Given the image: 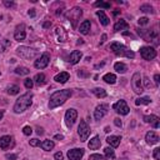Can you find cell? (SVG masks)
I'll return each instance as SVG.
<instances>
[{
	"instance_id": "6da1fadb",
	"label": "cell",
	"mask_w": 160,
	"mask_h": 160,
	"mask_svg": "<svg viewBox=\"0 0 160 160\" xmlns=\"http://www.w3.org/2000/svg\"><path fill=\"white\" fill-rule=\"evenodd\" d=\"M72 91L70 89H65V90H58L55 92H52L50 95V100H49V108L50 109H55L60 105H62L70 96H71Z\"/></svg>"
},
{
	"instance_id": "7a4b0ae2",
	"label": "cell",
	"mask_w": 160,
	"mask_h": 160,
	"mask_svg": "<svg viewBox=\"0 0 160 160\" xmlns=\"http://www.w3.org/2000/svg\"><path fill=\"white\" fill-rule=\"evenodd\" d=\"M32 104V92L28 91L24 95H21L14 104V111L16 114H20L22 111H25L26 109H29Z\"/></svg>"
},
{
	"instance_id": "3957f363",
	"label": "cell",
	"mask_w": 160,
	"mask_h": 160,
	"mask_svg": "<svg viewBox=\"0 0 160 160\" xmlns=\"http://www.w3.org/2000/svg\"><path fill=\"white\" fill-rule=\"evenodd\" d=\"M109 49H110L112 52H115L118 56H126V58H129V59H134V56H135V54H134L131 50H129L125 45H122V44H120V42H118V41L111 42L110 46H109Z\"/></svg>"
},
{
	"instance_id": "277c9868",
	"label": "cell",
	"mask_w": 160,
	"mask_h": 160,
	"mask_svg": "<svg viewBox=\"0 0 160 160\" xmlns=\"http://www.w3.org/2000/svg\"><path fill=\"white\" fill-rule=\"evenodd\" d=\"M81 15H82V10H81L80 8H78V6L72 8L71 10H69V11L66 12V18L69 19V21L71 22V26H72L74 29L76 28V25H78L80 18H81Z\"/></svg>"
},
{
	"instance_id": "5b68a950",
	"label": "cell",
	"mask_w": 160,
	"mask_h": 160,
	"mask_svg": "<svg viewBox=\"0 0 160 160\" xmlns=\"http://www.w3.org/2000/svg\"><path fill=\"white\" fill-rule=\"evenodd\" d=\"M138 34L145 40V41H152L155 45H158L159 44V41H158V39H159V35H158V31L155 30V29H150V30H145V31H142V30H138Z\"/></svg>"
},
{
	"instance_id": "8992f818",
	"label": "cell",
	"mask_w": 160,
	"mask_h": 160,
	"mask_svg": "<svg viewBox=\"0 0 160 160\" xmlns=\"http://www.w3.org/2000/svg\"><path fill=\"white\" fill-rule=\"evenodd\" d=\"M16 52L20 58L22 59H26V60H30V59H34L36 56V50L32 49V48H29V46H19L16 49Z\"/></svg>"
},
{
	"instance_id": "52a82bcc",
	"label": "cell",
	"mask_w": 160,
	"mask_h": 160,
	"mask_svg": "<svg viewBox=\"0 0 160 160\" xmlns=\"http://www.w3.org/2000/svg\"><path fill=\"white\" fill-rule=\"evenodd\" d=\"M78 132H79V136H80V141H86L88 140V138L90 135V128H89V125L86 124L85 120H80Z\"/></svg>"
},
{
	"instance_id": "ba28073f",
	"label": "cell",
	"mask_w": 160,
	"mask_h": 160,
	"mask_svg": "<svg viewBox=\"0 0 160 160\" xmlns=\"http://www.w3.org/2000/svg\"><path fill=\"white\" fill-rule=\"evenodd\" d=\"M131 88L136 94H141L144 91V88L141 85V76L139 72H135L131 78Z\"/></svg>"
},
{
	"instance_id": "9c48e42d",
	"label": "cell",
	"mask_w": 160,
	"mask_h": 160,
	"mask_svg": "<svg viewBox=\"0 0 160 160\" xmlns=\"http://www.w3.org/2000/svg\"><path fill=\"white\" fill-rule=\"evenodd\" d=\"M112 109L118 114H120V115H128L129 111H130V109H129V106H128V104H126L125 100H119L118 102H115L112 105Z\"/></svg>"
},
{
	"instance_id": "30bf717a",
	"label": "cell",
	"mask_w": 160,
	"mask_h": 160,
	"mask_svg": "<svg viewBox=\"0 0 160 160\" xmlns=\"http://www.w3.org/2000/svg\"><path fill=\"white\" fill-rule=\"evenodd\" d=\"M140 54H141L142 59H145V60H152L156 56V50L152 46H142L140 49Z\"/></svg>"
},
{
	"instance_id": "8fae6325",
	"label": "cell",
	"mask_w": 160,
	"mask_h": 160,
	"mask_svg": "<svg viewBox=\"0 0 160 160\" xmlns=\"http://www.w3.org/2000/svg\"><path fill=\"white\" fill-rule=\"evenodd\" d=\"M76 118H78V111L75 109L66 110V112H65V124H66V126L68 128H71L74 125Z\"/></svg>"
},
{
	"instance_id": "7c38bea8",
	"label": "cell",
	"mask_w": 160,
	"mask_h": 160,
	"mask_svg": "<svg viewBox=\"0 0 160 160\" xmlns=\"http://www.w3.org/2000/svg\"><path fill=\"white\" fill-rule=\"evenodd\" d=\"M49 61H50V55L48 52H44L38 60H35L34 62V66L36 69H45L48 65H49Z\"/></svg>"
},
{
	"instance_id": "4fadbf2b",
	"label": "cell",
	"mask_w": 160,
	"mask_h": 160,
	"mask_svg": "<svg viewBox=\"0 0 160 160\" xmlns=\"http://www.w3.org/2000/svg\"><path fill=\"white\" fill-rule=\"evenodd\" d=\"M14 38H15V40H18V41L25 40V38H26V31H25V25H24V24H20V25H18V26L15 28Z\"/></svg>"
},
{
	"instance_id": "5bb4252c",
	"label": "cell",
	"mask_w": 160,
	"mask_h": 160,
	"mask_svg": "<svg viewBox=\"0 0 160 160\" xmlns=\"http://www.w3.org/2000/svg\"><path fill=\"white\" fill-rule=\"evenodd\" d=\"M108 109H109V106H108L106 104H101V105L96 106V109H95V111H94V118H95L96 120H101V119L108 114Z\"/></svg>"
},
{
	"instance_id": "9a60e30c",
	"label": "cell",
	"mask_w": 160,
	"mask_h": 160,
	"mask_svg": "<svg viewBox=\"0 0 160 160\" xmlns=\"http://www.w3.org/2000/svg\"><path fill=\"white\" fill-rule=\"evenodd\" d=\"M84 155V149H71L68 151L69 160H81Z\"/></svg>"
},
{
	"instance_id": "2e32d148",
	"label": "cell",
	"mask_w": 160,
	"mask_h": 160,
	"mask_svg": "<svg viewBox=\"0 0 160 160\" xmlns=\"http://www.w3.org/2000/svg\"><path fill=\"white\" fill-rule=\"evenodd\" d=\"M14 145V139L10 135H4L0 138V148L1 149H9Z\"/></svg>"
},
{
	"instance_id": "e0dca14e",
	"label": "cell",
	"mask_w": 160,
	"mask_h": 160,
	"mask_svg": "<svg viewBox=\"0 0 160 160\" xmlns=\"http://www.w3.org/2000/svg\"><path fill=\"white\" fill-rule=\"evenodd\" d=\"M55 34H56V38H58L59 42H64V41L68 40V32H66V30L64 28H61V26L56 28L55 29Z\"/></svg>"
},
{
	"instance_id": "ac0fdd59",
	"label": "cell",
	"mask_w": 160,
	"mask_h": 160,
	"mask_svg": "<svg viewBox=\"0 0 160 160\" xmlns=\"http://www.w3.org/2000/svg\"><path fill=\"white\" fill-rule=\"evenodd\" d=\"M145 140H146V142L149 145H154V144L159 142V136H158V134L155 131H149L145 135Z\"/></svg>"
},
{
	"instance_id": "d6986e66",
	"label": "cell",
	"mask_w": 160,
	"mask_h": 160,
	"mask_svg": "<svg viewBox=\"0 0 160 160\" xmlns=\"http://www.w3.org/2000/svg\"><path fill=\"white\" fill-rule=\"evenodd\" d=\"M144 121L145 122H150L155 129H158L159 125H160V120H159V118L156 115H145L144 116Z\"/></svg>"
},
{
	"instance_id": "ffe728a7",
	"label": "cell",
	"mask_w": 160,
	"mask_h": 160,
	"mask_svg": "<svg viewBox=\"0 0 160 160\" xmlns=\"http://www.w3.org/2000/svg\"><path fill=\"white\" fill-rule=\"evenodd\" d=\"M81 56H82V54H81V51H79V50H74L71 54H70V56H69V62L70 64H78L79 61H80V59H81Z\"/></svg>"
},
{
	"instance_id": "44dd1931",
	"label": "cell",
	"mask_w": 160,
	"mask_h": 160,
	"mask_svg": "<svg viewBox=\"0 0 160 160\" xmlns=\"http://www.w3.org/2000/svg\"><path fill=\"white\" fill-rule=\"evenodd\" d=\"M69 78H70L69 72H66V71H61V72H59L58 75H55L54 80H55L56 82H60V84H65V82L69 80Z\"/></svg>"
},
{
	"instance_id": "7402d4cb",
	"label": "cell",
	"mask_w": 160,
	"mask_h": 160,
	"mask_svg": "<svg viewBox=\"0 0 160 160\" xmlns=\"http://www.w3.org/2000/svg\"><path fill=\"white\" fill-rule=\"evenodd\" d=\"M90 28H91V24H90V20H84L81 24H80V28H79V31L84 35H88L90 32Z\"/></svg>"
},
{
	"instance_id": "603a6c76",
	"label": "cell",
	"mask_w": 160,
	"mask_h": 160,
	"mask_svg": "<svg viewBox=\"0 0 160 160\" xmlns=\"http://www.w3.org/2000/svg\"><path fill=\"white\" fill-rule=\"evenodd\" d=\"M120 140H121V138H120V136H115V135H110V136H108V139H106L108 144H109L111 148H118L119 144H120Z\"/></svg>"
},
{
	"instance_id": "cb8c5ba5",
	"label": "cell",
	"mask_w": 160,
	"mask_h": 160,
	"mask_svg": "<svg viewBox=\"0 0 160 160\" xmlns=\"http://www.w3.org/2000/svg\"><path fill=\"white\" fill-rule=\"evenodd\" d=\"M100 145H101V141H100L99 136H94L92 139H90V141H89V144H88L89 149H91V150H96V149H99Z\"/></svg>"
},
{
	"instance_id": "d4e9b609",
	"label": "cell",
	"mask_w": 160,
	"mask_h": 160,
	"mask_svg": "<svg viewBox=\"0 0 160 160\" xmlns=\"http://www.w3.org/2000/svg\"><path fill=\"white\" fill-rule=\"evenodd\" d=\"M129 28V24L125 21V20H122V19H120L119 21H116L115 22V25H114V31H120V30H126Z\"/></svg>"
},
{
	"instance_id": "484cf974",
	"label": "cell",
	"mask_w": 160,
	"mask_h": 160,
	"mask_svg": "<svg viewBox=\"0 0 160 160\" xmlns=\"http://www.w3.org/2000/svg\"><path fill=\"white\" fill-rule=\"evenodd\" d=\"M96 15L99 16V19H100V22H101L104 26L109 25V18L105 15V12H104L102 10H98V11H96Z\"/></svg>"
},
{
	"instance_id": "4316f807",
	"label": "cell",
	"mask_w": 160,
	"mask_h": 160,
	"mask_svg": "<svg viewBox=\"0 0 160 160\" xmlns=\"http://www.w3.org/2000/svg\"><path fill=\"white\" fill-rule=\"evenodd\" d=\"M35 84L36 85H39V86H41V85H44L45 82H46V76H45V74H42V72H39V74H36L35 75Z\"/></svg>"
},
{
	"instance_id": "83f0119b",
	"label": "cell",
	"mask_w": 160,
	"mask_h": 160,
	"mask_svg": "<svg viewBox=\"0 0 160 160\" xmlns=\"http://www.w3.org/2000/svg\"><path fill=\"white\" fill-rule=\"evenodd\" d=\"M40 146H41L42 150H45V151H50V150L54 149V141H51V140H44V141H41Z\"/></svg>"
},
{
	"instance_id": "f1b7e54d",
	"label": "cell",
	"mask_w": 160,
	"mask_h": 160,
	"mask_svg": "<svg viewBox=\"0 0 160 160\" xmlns=\"http://www.w3.org/2000/svg\"><path fill=\"white\" fill-rule=\"evenodd\" d=\"M114 69H115L118 72H120V74H125V72H126V70H128V66H126L124 62L119 61V62H115Z\"/></svg>"
},
{
	"instance_id": "f546056e",
	"label": "cell",
	"mask_w": 160,
	"mask_h": 160,
	"mask_svg": "<svg viewBox=\"0 0 160 160\" xmlns=\"http://www.w3.org/2000/svg\"><path fill=\"white\" fill-rule=\"evenodd\" d=\"M102 80L105 81V82H108V84H115L116 82V76L114 75V74H105L104 76H102Z\"/></svg>"
},
{
	"instance_id": "4dcf8cb0",
	"label": "cell",
	"mask_w": 160,
	"mask_h": 160,
	"mask_svg": "<svg viewBox=\"0 0 160 160\" xmlns=\"http://www.w3.org/2000/svg\"><path fill=\"white\" fill-rule=\"evenodd\" d=\"M91 92H92L95 96L101 98V99L106 96V91H105L102 88H95V89H92V90H91Z\"/></svg>"
},
{
	"instance_id": "1f68e13d",
	"label": "cell",
	"mask_w": 160,
	"mask_h": 160,
	"mask_svg": "<svg viewBox=\"0 0 160 160\" xmlns=\"http://www.w3.org/2000/svg\"><path fill=\"white\" fill-rule=\"evenodd\" d=\"M6 91H8V94H10V95H16V94H19L20 88H19L18 85H9V86L6 88Z\"/></svg>"
},
{
	"instance_id": "d6a6232c",
	"label": "cell",
	"mask_w": 160,
	"mask_h": 160,
	"mask_svg": "<svg viewBox=\"0 0 160 160\" xmlns=\"http://www.w3.org/2000/svg\"><path fill=\"white\" fill-rule=\"evenodd\" d=\"M151 102V99L149 96H144V98H139L135 100V104L136 105H148Z\"/></svg>"
},
{
	"instance_id": "836d02e7",
	"label": "cell",
	"mask_w": 160,
	"mask_h": 160,
	"mask_svg": "<svg viewBox=\"0 0 160 160\" xmlns=\"http://www.w3.org/2000/svg\"><path fill=\"white\" fill-rule=\"evenodd\" d=\"M9 45H10V42L6 39H4V38L0 36V52H4Z\"/></svg>"
},
{
	"instance_id": "e575fe53",
	"label": "cell",
	"mask_w": 160,
	"mask_h": 160,
	"mask_svg": "<svg viewBox=\"0 0 160 160\" xmlns=\"http://www.w3.org/2000/svg\"><path fill=\"white\" fill-rule=\"evenodd\" d=\"M15 72H16L18 75H28V74L30 72V70H29L28 68H24V66H18V68L15 69Z\"/></svg>"
},
{
	"instance_id": "d590c367",
	"label": "cell",
	"mask_w": 160,
	"mask_h": 160,
	"mask_svg": "<svg viewBox=\"0 0 160 160\" xmlns=\"http://www.w3.org/2000/svg\"><path fill=\"white\" fill-rule=\"evenodd\" d=\"M140 10L142 11V12H154V9H152V6L151 5H149V4H142L141 6H140Z\"/></svg>"
},
{
	"instance_id": "8d00e7d4",
	"label": "cell",
	"mask_w": 160,
	"mask_h": 160,
	"mask_svg": "<svg viewBox=\"0 0 160 160\" xmlns=\"http://www.w3.org/2000/svg\"><path fill=\"white\" fill-rule=\"evenodd\" d=\"M104 154L108 156V158H111V159H114L115 158V152H114V150H112V148L110 146H108V148H105L104 149Z\"/></svg>"
},
{
	"instance_id": "74e56055",
	"label": "cell",
	"mask_w": 160,
	"mask_h": 160,
	"mask_svg": "<svg viewBox=\"0 0 160 160\" xmlns=\"http://www.w3.org/2000/svg\"><path fill=\"white\" fill-rule=\"evenodd\" d=\"M94 5L98 8H102V9H110V2H105V1H96Z\"/></svg>"
},
{
	"instance_id": "f35d334b",
	"label": "cell",
	"mask_w": 160,
	"mask_h": 160,
	"mask_svg": "<svg viewBox=\"0 0 160 160\" xmlns=\"http://www.w3.org/2000/svg\"><path fill=\"white\" fill-rule=\"evenodd\" d=\"M89 160H108V159H106V158H104L102 155H99V154H92V155H90Z\"/></svg>"
},
{
	"instance_id": "ab89813d",
	"label": "cell",
	"mask_w": 160,
	"mask_h": 160,
	"mask_svg": "<svg viewBox=\"0 0 160 160\" xmlns=\"http://www.w3.org/2000/svg\"><path fill=\"white\" fill-rule=\"evenodd\" d=\"M24 85H25L26 89L30 90V89L32 88V85H34V81H32L31 79H25V80H24Z\"/></svg>"
},
{
	"instance_id": "60d3db41",
	"label": "cell",
	"mask_w": 160,
	"mask_h": 160,
	"mask_svg": "<svg viewBox=\"0 0 160 160\" xmlns=\"http://www.w3.org/2000/svg\"><path fill=\"white\" fill-rule=\"evenodd\" d=\"M29 144H30V146H39L41 142H40V140L39 139H31V140H29Z\"/></svg>"
},
{
	"instance_id": "b9f144b4",
	"label": "cell",
	"mask_w": 160,
	"mask_h": 160,
	"mask_svg": "<svg viewBox=\"0 0 160 160\" xmlns=\"http://www.w3.org/2000/svg\"><path fill=\"white\" fill-rule=\"evenodd\" d=\"M138 22H139V25H148L149 24V19L148 18H140L139 20H138Z\"/></svg>"
},
{
	"instance_id": "7bdbcfd3",
	"label": "cell",
	"mask_w": 160,
	"mask_h": 160,
	"mask_svg": "<svg viewBox=\"0 0 160 160\" xmlns=\"http://www.w3.org/2000/svg\"><path fill=\"white\" fill-rule=\"evenodd\" d=\"M22 132H24V135H30L32 132V129L30 126H24L22 128Z\"/></svg>"
},
{
	"instance_id": "ee69618b",
	"label": "cell",
	"mask_w": 160,
	"mask_h": 160,
	"mask_svg": "<svg viewBox=\"0 0 160 160\" xmlns=\"http://www.w3.org/2000/svg\"><path fill=\"white\" fill-rule=\"evenodd\" d=\"M152 155H154V158H155L156 160H160V148H156V149H154V152H152Z\"/></svg>"
},
{
	"instance_id": "f6af8a7d",
	"label": "cell",
	"mask_w": 160,
	"mask_h": 160,
	"mask_svg": "<svg viewBox=\"0 0 160 160\" xmlns=\"http://www.w3.org/2000/svg\"><path fill=\"white\" fill-rule=\"evenodd\" d=\"M4 5L6 8H15V2L14 1H8V0H4Z\"/></svg>"
},
{
	"instance_id": "bcb514c9",
	"label": "cell",
	"mask_w": 160,
	"mask_h": 160,
	"mask_svg": "<svg viewBox=\"0 0 160 160\" xmlns=\"http://www.w3.org/2000/svg\"><path fill=\"white\" fill-rule=\"evenodd\" d=\"M5 158H6L8 160H16V159H18V155H16V154H6Z\"/></svg>"
},
{
	"instance_id": "7dc6e473",
	"label": "cell",
	"mask_w": 160,
	"mask_h": 160,
	"mask_svg": "<svg viewBox=\"0 0 160 160\" xmlns=\"http://www.w3.org/2000/svg\"><path fill=\"white\" fill-rule=\"evenodd\" d=\"M54 158H55V160H64V155H62V152H56L55 155H54Z\"/></svg>"
},
{
	"instance_id": "c3c4849f",
	"label": "cell",
	"mask_w": 160,
	"mask_h": 160,
	"mask_svg": "<svg viewBox=\"0 0 160 160\" xmlns=\"http://www.w3.org/2000/svg\"><path fill=\"white\" fill-rule=\"evenodd\" d=\"M114 124L118 126V128H121V125H122V122H121V120L119 119V118H116V119H114Z\"/></svg>"
},
{
	"instance_id": "681fc988",
	"label": "cell",
	"mask_w": 160,
	"mask_h": 160,
	"mask_svg": "<svg viewBox=\"0 0 160 160\" xmlns=\"http://www.w3.org/2000/svg\"><path fill=\"white\" fill-rule=\"evenodd\" d=\"M56 5H60L61 8H64V4H62V2H56ZM62 10H64V9H59V10H56V11H55V12H56V15L61 14V12H62Z\"/></svg>"
},
{
	"instance_id": "f907efd6",
	"label": "cell",
	"mask_w": 160,
	"mask_h": 160,
	"mask_svg": "<svg viewBox=\"0 0 160 160\" xmlns=\"http://www.w3.org/2000/svg\"><path fill=\"white\" fill-rule=\"evenodd\" d=\"M78 75H79V76H82V78H86L89 74H88V72H85L84 70H80V71H78Z\"/></svg>"
},
{
	"instance_id": "816d5d0a",
	"label": "cell",
	"mask_w": 160,
	"mask_h": 160,
	"mask_svg": "<svg viewBox=\"0 0 160 160\" xmlns=\"http://www.w3.org/2000/svg\"><path fill=\"white\" fill-rule=\"evenodd\" d=\"M154 80H155V84H156V85H159V84H160V75H159V74H155Z\"/></svg>"
},
{
	"instance_id": "f5cc1de1",
	"label": "cell",
	"mask_w": 160,
	"mask_h": 160,
	"mask_svg": "<svg viewBox=\"0 0 160 160\" xmlns=\"http://www.w3.org/2000/svg\"><path fill=\"white\" fill-rule=\"evenodd\" d=\"M28 14H29V16H31V18H34V16L36 15V12H35V9H30V10L28 11Z\"/></svg>"
},
{
	"instance_id": "db71d44e",
	"label": "cell",
	"mask_w": 160,
	"mask_h": 160,
	"mask_svg": "<svg viewBox=\"0 0 160 160\" xmlns=\"http://www.w3.org/2000/svg\"><path fill=\"white\" fill-rule=\"evenodd\" d=\"M54 139H56V140H62V139H64V136H62L61 134H58V135H55V136H54Z\"/></svg>"
},
{
	"instance_id": "11a10c76",
	"label": "cell",
	"mask_w": 160,
	"mask_h": 160,
	"mask_svg": "<svg viewBox=\"0 0 160 160\" xmlns=\"http://www.w3.org/2000/svg\"><path fill=\"white\" fill-rule=\"evenodd\" d=\"M50 25H51V22H50V21H45V22H44V25H42V26H44V28H45V29H46V28H49V26H50Z\"/></svg>"
},
{
	"instance_id": "9f6ffc18",
	"label": "cell",
	"mask_w": 160,
	"mask_h": 160,
	"mask_svg": "<svg viewBox=\"0 0 160 160\" xmlns=\"http://www.w3.org/2000/svg\"><path fill=\"white\" fill-rule=\"evenodd\" d=\"M36 132H38V135H41L44 131H42V128H38L36 129Z\"/></svg>"
},
{
	"instance_id": "6f0895ef",
	"label": "cell",
	"mask_w": 160,
	"mask_h": 160,
	"mask_svg": "<svg viewBox=\"0 0 160 160\" xmlns=\"http://www.w3.org/2000/svg\"><path fill=\"white\" fill-rule=\"evenodd\" d=\"M105 40H106V35H105V34H104V35H102V36H101V44H102V42H104V41H105Z\"/></svg>"
},
{
	"instance_id": "680465c9",
	"label": "cell",
	"mask_w": 160,
	"mask_h": 160,
	"mask_svg": "<svg viewBox=\"0 0 160 160\" xmlns=\"http://www.w3.org/2000/svg\"><path fill=\"white\" fill-rule=\"evenodd\" d=\"M2 116H4V111H2V110H0V120L2 119Z\"/></svg>"
},
{
	"instance_id": "91938a15",
	"label": "cell",
	"mask_w": 160,
	"mask_h": 160,
	"mask_svg": "<svg viewBox=\"0 0 160 160\" xmlns=\"http://www.w3.org/2000/svg\"><path fill=\"white\" fill-rule=\"evenodd\" d=\"M119 11H120V10H116V11H114V15H115V16H116V15H118V14H119Z\"/></svg>"
}]
</instances>
